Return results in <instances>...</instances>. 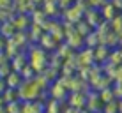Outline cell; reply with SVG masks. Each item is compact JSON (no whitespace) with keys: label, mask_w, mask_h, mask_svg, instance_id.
<instances>
[{"label":"cell","mask_w":122,"mask_h":113,"mask_svg":"<svg viewBox=\"0 0 122 113\" xmlns=\"http://www.w3.org/2000/svg\"><path fill=\"white\" fill-rule=\"evenodd\" d=\"M25 65H27V58H25L23 55H18V57H14L12 58V71H16V73H20V71H21Z\"/></svg>","instance_id":"3957f363"},{"label":"cell","mask_w":122,"mask_h":113,"mask_svg":"<svg viewBox=\"0 0 122 113\" xmlns=\"http://www.w3.org/2000/svg\"><path fill=\"white\" fill-rule=\"evenodd\" d=\"M14 0H0V7H11Z\"/></svg>","instance_id":"5b68a950"},{"label":"cell","mask_w":122,"mask_h":113,"mask_svg":"<svg viewBox=\"0 0 122 113\" xmlns=\"http://www.w3.org/2000/svg\"><path fill=\"white\" fill-rule=\"evenodd\" d=\"M0 113H7L5 111V106H0Z\"/></svg>","instance_id":"ba28073f"},{"label":"cell","mask_w":122,"mask_h":113,"mask_svg":"<svg viewBox=\"0 0 122 113\" xmlns=\"http://www.w3.org/2000/svg\"><path fill=\"white\" fill-rule=\"evenodd\" d=\"M16 32V27L12 25V21L11 20H7V21H4V23H0V34H2L4 37H11L12 34Z\"/></svg>","instance_id":"7a4b0ae2"},{"label":"cell","mask_w":122,"mask_h":113,"mask_svg":"<svg viewBox=\"0 0 122 113\" xmlns=\"http://www.w3.org/2000/svg\"><path fill=\"white\" fill-rule=\"evenodd\" d=\"M5 43H7V41H5V37L0 34V51H4V49H5Z\"/></svg>","instance_id":"52a82bcc"},{"label":"cell","mask_w":122,"mask_h":113,"mask_svg":"<svg viewBox=\"0 0 122 113\" xmlns=\"http://www.w3.org/2000/svg\"><path fill=\"white\" fill-rule=\"evenodd\" d=\"M101 11H103L101 14H103L106 20H112V18H113V12H117V9L112 5L110 2H104L103 5H101Z\"/></svg>","instance_id":"277c9868"},{"label":"cell","mask_w":122,"mask_h":113,"mask_svg":"<svg viewBox=\"0 0 122 113\" xmlns=\"http://www.w3.org/2000/svg\"><path fill=\"white\" fill-rule=\"evenodd\" d=\"M4 79H5V85L9 87V88H18V87L21 85V81H23V79H21V74L16 73V71H11V73L7 74Z\"/></svg>","instance_id":"6da1fadb"},{"label":"cell","mask_w":122,"mask_h":113,"mask_svg":"<svg viewBox=\"0 0 122 113\" xmlns=\"http://www.w3.org/2000/svg\"><path fill=\"white\" fill-rule=\"evenodd\" d=\"M110 4L115 7V9H117V7H119V9H122V0H110Z\"/></svg>","instance_id":"8992f818"}]
</instances>
